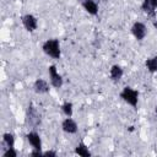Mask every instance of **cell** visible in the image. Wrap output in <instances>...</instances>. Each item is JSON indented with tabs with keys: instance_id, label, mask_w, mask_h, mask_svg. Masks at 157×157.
I'll list each match as a JSON object with an SVG mask.
<instances>
[{
	"instance_id": "obj_1",
	"label": "cell",
	"mask_w": 157,
	"mask_h": 157,
	"mask_svg": "<svg viewBox=\"0 0 157 157\" xmlns=\"http://www.w3.org/2000/svg\"><path fill=\"white\" fill-rule=\"evenodd\" d=\"M42 49L43 52L53 58V59H60L61 56V49H60V43L56 38H50V39H47L43 45H42Z\"/></svg>"
},
{
	"instance_id": "obj_6",
	"label": "cell",
	"mask_w": 157,
	"mask_h": 157,
	"mask_svg": "<svg viewBox=\"0 0 157 157\" xmlns=\"http://www.w3.org/2000/svg\"><path fill=\"white\" fill-rule=\"evenodd\" d=\"M141 10L150 16L152 20L156 18V11H157V0H142Z\"/></svg>"
},
{
	"instance_id": "obj_14",
	"label": "cell",
	"mask_w": 157,
	"mask_h": 157,
	"mask_svg": "<svg viewBox=\"0 0 157 157\" xmlns=\"http://www.w3.org/2000/svg\"><path fill=\"white\" fill-rule=\"evenodd\" d=\"M145 66H146V69H147L151 74L157 72V56H152V58L146 59Z\"/></svg>"
},
{
	"instance_id": "obj_15",
	"label": "cell",
	"mask_w": 157,
	"mask_h": 157,
	"mask_svg": "<svg viewBox=\"0 0 157 157\" xmlns=\"http://www.w3.org/2000/svg\"><path fill=\"white\" fill-rule=\"evenodd\" d=\"M75 153L78 155V156H82V157H90V156H91V152H90L88 147H87L83 142H80V144L76 146Z\"/></svg>"
},
{
	"instance_id": "obj_7",
	"label": "cell",
	"mask_w": 157,
	"mask_h": 157,
	"mask_svg": "<svg viewBox=\"0 0 157 157\" xmlns=\"http://www.w3.org/2000/svg\"><path fill=\"white\" fill-rule=\"evenodd\" d=\"M131 33L137 40H142L147 34V28L142 22H135L131 26Z\"/></svg>"
},
{
	"instance_id": "obj_18",
	"label": "cell",
	"mask_w": 157,
	"mask_h": 157,
	"mask_svg": "<svg viewBox=\"0 0 157 157\" xmlns=\"http://www.w3.org/2000/svg\"><path fill=\"white\" fill-rule=\"evenodd\" d=\"M43 156H50V157H55V156H56V152H55V151H45V152H43Z\"/></svg>"
},
{
	"instance_id": "obj_5",
	"label": "cell",
	"mask_w": 157,
	"mask_h": 157,
	"mask_svg": "<svg viewBox=\"0 0 157 157\" xmlns=\"http://www.w3.org/2000/svg\"><path fill=\"white\" fill-rule=\"evenodd\" d=\"M21 21H22V25L23 27L26 28V31L28 32H33L37 29L38 27V20L36 16H33L32 13H26L21 17Z\"/></svg>"
},
{
	"instance_id": "obj_9",
	"label": "cell",
	"mask_w": 157,
	"mask_h": 157,
	"mask_svg": "<svg viewBox=\"0 0 157 157\" xmlns=\"http://www.w3.org/2000/svg\"><path fill=\"white\" fill-rule=\"evenodd\" d=\"M81 6L85 9L86 12H88L92 16H96L98 13V5L94 0H77Z\"/></svg>"
},
{
	"instance_id": "obj_2",
	"label": "cell",
	"mask_w": 157,
	"mask_h": 157,
	"mask_svg": "<svg viewBox=\"0 0 157 157\" xmlns=\"http://www.w3.org/2000/svg\"><path fill=\"white\" fill-rule=\"evenodd\" d=\"M25 123L27 126L36 129L40 124V115L38 114L37 108L33 105V103H29L26 110V117H25Z\"/></svg>"
},
{
	"instance_id": "obj_3",
	"label": "cell",
	"mask_w": 157,
	"mask_h": 157,
	"mask_svg": "<svg viewBox=\"0 0 157 157\" xmlns=\"http://www.w3.org/2000/svg\"><path fill=\"white\" fill-rule=\"evenodd\" d=\"M120 98L132 108H136L139 102V92L129 86H125L120 92Z\"/></svg>"
},
{
	"instance_id": "obj_20",
	"label": "cell",
	"mask_w": 157,
	"mask_h": 157,
	"mask_svg": "<svg viewBox=\"0 0 157 157\" xmlns=\"http://www.w3.org/2000/svg\"><path fill=\"white\" fill-rule=\"evenodd\" d=\"M155 113H156V117H157V107H156V109H155Z\"/></svg>"
},
{
	"instance_id": "obj_12",
	"label": "cell",
	"mask_w": 157,
	"mask_h": 157,
	"mask_svg": "<svg viewBox=\"0 0 157 157\" xmlns=\"http://www.w3.org/2000/svg\"><path fill=\"white\" fill-rule=\"evenodd\" d=\"M123 75H124V71H123V69H121L120 65H117V64H115V65H113V66L110 67L109 76H110V78H112L113 82H119V81L121 80Z\"/></svg>"
},
{
	"instance_id": "obj_13",
	"label": "cell",
	"mask_w": 157,
	"mask_h": 157,
	"mask_svg": "<svg viewBox=\"0 0 157 157\" xmlns=\"http://www.w3.org/2000/svg\"><path fill=\"white\" fill-rule=\"evenodd\" d=\"M2 145L6 146V148L15 147V136L11 132H5L2 135Z\"/></svg>"
},
{
	"instance_id": "obj_11",
	"label": "cell",
	"mask_w": 157,
	"mask_h": 157,
	"mask_svg": "<svg viewBox=\"0 0 157 157\" xmlns=\"http://www.w3.org/2000/svg\"><path fill=\"white\" fill-rule=\"evenodd\" d=\"M33 90L38 94H44V93H48L50 88H49V83L44 78H37L33 83Z\"/></svg>"
},
{
	"instance_id": "obj_8",
	"label": "cell",
	"mask_w": 157,
	"mask_h": 157,
	"mask_svg": "<svg viewBox=\"0 0 157 157\" xmlns=\"http://www.w3.org/2000/svg\"><path fill=\"white\" fill-rule=\"evenodd\" d=\"M61 129L66 134H76L78 130V126H77V123L71 117H66L61 123Z\"/></svg>"
},
{
	"instance_id": "obj_17",
	"label": "cell",
	"mask_w": 157,
	"mask_h": 157,
	"mask_svg": "<svg viewBox=\"0 0 157 157\" xmlns=\"http://www.w3.org/2000/svg\"><path fill=\"white\" fill-rule=\"evenodd\" d=\"M2 157H17V151H16L13 147L6 148V150L2 152Z\"/></svg>"
},
{
	"instance_id": "obj_10",
	"label": "cell",
	"mask_w": 157,
	"mask_h": 157,
	"mask_svg": "<svg viewBox=\"0 0 157 157\" xmlns=\"http://www.w3.org/2000/svg\"><path fill=\"white\" fill-rule=\"evenodd\" d=\"M26 139H27V141L29 142V145H31L33 148L42 150V139H40L39 134H38L37 131H29V132L26 135Z\"/></svg>"
},
{
	"instance_id": "obj_16",
	"label": "cell",
	"mask_w": 157,
	"mask_h": 157,
	"mask_svg": "<svg viewBox=\"0 0 157 157\" xmlns=\"http://www.w3.org/2000/svg\"><path fill=\"white\" fill-rule=\"evenodd\" d=\"M61 110L65 114V117H72L74 113V104L71 102H64L61 105Z\"/></svg>"
},
{
	"instance_id": "obj_19",
	"label": "cell",
	"mask_w": 157,
	"mask_h": 157,
	"mask_svg": "<svg viewBox=\"0 0 157 157\" xmlns=\"http://www.w3.org/2000/svg\"><path fill=\"white\" fill-rule=\"evenodd\" d=\"M152 21H153V26H155V27L157 28V20H156V18H153Z\"/></svg>"
},
{
	"instance_id": "obj_4",
	"label": "cell",
	"mask_w": 157,
	"mask_h": 157,
	"mask_svg": "<svg viewBox=\"0 0 157 157\" xmlns=\"http://www.w3.org/2000/svg\"><path fill=\"white\" fill-rule=\"evenodd\" d=\"M48 74H49V81H50V85L55 88H60L63 85H64V78L63 76L58 72L56 70V66L55 65H50L48 67Z\"/></svg>"
}]
</instances>
